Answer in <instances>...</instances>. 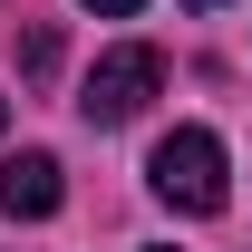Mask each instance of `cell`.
<instances>
[{"mask_svg": "<svg viewBox=\"0 0 252 252\" xmlns=\"http://www.w3.org/2000/svg\"><path fill=\"white\" fill-rule=\"evenodd\" d=\"M146 185H156L175 214H223V204H233V165H223V136H214V126H175L156 156H146Z\"/></svg>", "mask_w": 252, "mask_h": 252, "instance_id": "cell-1", "label": "cell"}, {"mask_svg": "<svg viewBox=\"0 0 252 252\" xmlns=\"http://www.w3.org/2000/svg\"><path fill=\"white\" fill-rule=\"evenodd\" d=\"M165 88V59L146 49V39H126V49H107V59L88 68V88H78V117L88 126H126V117H146V97Z\"/></svg>", "mask_w": 252, "mask_h": 252, "instance_id": "cell-2", "label": "cell"}, {"mask_svg": "<svg viewBox=\"0 0 252 252\" xmlns=\"http://www.w3.org/2000/svg\"><path fill=\"white\" fill-rule=\"evenodd\" d=\"M59 204H68V185H59V156H39V146H30V156H10V165H0V214L49 223Z\"/></svg>", "mask_w": 252, "mask_h": 252, "instance_id": "cell-3", "label": "cell"}, {"mask_svg": "<svg viewBox=\"0 0 252 252\" xmlns=\"http://www.w3.org/2000/svg\"><path fill=\"white\" fill-rule=\"evenodd\" d=\"M88 10H97V20H126V10H146V0H88Z\"/></svg>", "mask_w": 252, "mask_h": 252, "instance_id": "cell-4", "label": "cell"}, {"mask_svg": "<svg viewBox=\"0 0 252 252\" xmlns=\"http://www.w3.org/2000/svg\"><path fill=\"white\" fill-rule=\"evenodd\" d=\"M185 10H223V0H185Z\"/></svg>", "mask_w": 252, "mask_h": 252, "instance_id": "cell-5", "label": "cell"}]
</instances>
